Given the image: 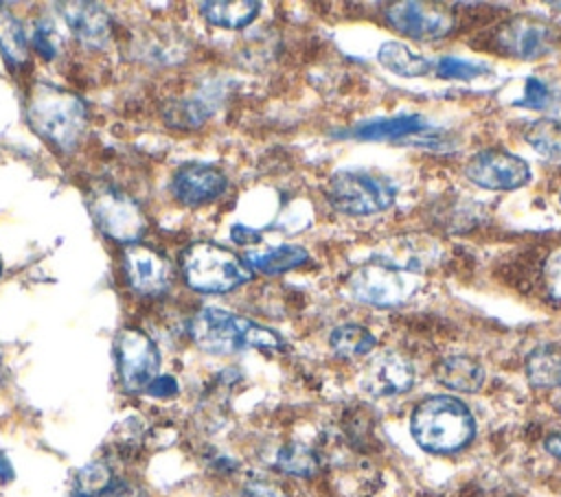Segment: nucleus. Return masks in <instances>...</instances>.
<instances>
[{
  "mask_svg": "<svg viewBox=\"0 0 561 497\" xmlns=\"http://www.w3.org/2000/svg\"><path fill=\"white\" fill-rule=\"evenodd\" d=\"M188 333L195 346L210 355H234L250 348H285L283 337L272 328L219 307L199 309L188 322Z\"/></svg>",
  "mask_w": 561,
  "mask_h": 497,
  "instance_id": "nucleus-1",
  "label": "nucleus"
},
{
  "mask_svg": "<svg viewBox=\"0 0 561 497\" xmlns=\"http://www.w3.org/2000/svg\"><path fill=\"white\" fill-rule=\"evenodd\" d=\"M26 116L31 127L61 153H72L88 129L85 103L77 94L50 83L33 88Z\"/></svg>",
  "mask_w": 561,
  "mask_h": 497,
  "instance_id": "nucleus-2",
  "label": "nucleus"
},
{
  "mask_svg": "<svg viewBox=\"0 0 561 497\" xmlns=\"http://www.w3.org/2000/svg\"><path fill=\"white\" fill-rule=\"evenodd\" d=\"M410 431L421 449L430 453H454L471 442L476 420L460 398L436 394L414 407Z\"/></svg>",
  "mask_w": 561,
  "mask_h": 497,
  "instance_id": "nucleus-3",
  "label": "nucleus"
},
{
  "mask_svg": "<svg viewBox=\"0 0 561 497\" xmlns=\"http://www.w3.org/2000/svg\"><path fill=\"white\" fill-rule=\"evenodd\" d=\"M180 265L186 285L199 293H228L252 278L243 258L210 241L188 245Z\"/></svg>",
  "mask_w": 561,
  "mask_h": 497,
  "instance_id": "nucleus-4",
  "label": "nucleus"
},
{
  "mask_svg": "<svg viewBox=\"0 0 561 497\" xmlns=\"http://www.w3.org/2000/svg\"><path fill=\"white\" fill-rule=\"evenodd\" d=\"M419 287L421 274L416 269L386 258H373L359 265L346 280L348 296L373 307H399L408 302Z\"/></svg>",
  "mask_w": 561,
  "mask_h": 497,
  "instance_id": "nucleus-5",
  "label": "nucleus"
},
{
  "mask_svg": "<svg viewBox=\"0 0 561 497\" xmlns=\"http://www.w3.org/2000/svg\"><path fill=\"white\" fill-rule=\"evenodd\" d=\"M329 204L353 217L377 215L394 204L397 186L383 175H375L368 171H337L324 188Z\"/></svg>",
  "mask_w": 561,
  "mask_h": 497,
  "instance_id": "nucleus-6",
  "label": "nucleus"
},
{
  "mask_svg": "<svg viewBox=\"0 0 561 497\" xmlns=\"http://www.w3.org/2000/svg\"><path fill=\"white\" fill-rule=\"evenodd\" d=\"M88 208L99 230L116 243L134 245L147 230V217L138 201L112 184L94 186Z\"/></svg>",
  "mask_w": 561,
  "mask_h": 497,
  "instance_id": "nucleus-7",
  "label": "nucleus"
},
{
  "mask_svg": "<svg viewBox=\"0 0 561 497\" xmlns=\"http://www.w3.org/2000/svg\"><path fill=\"white\" fill-rule=\"evenodd\" d=\"M116 368L121 385L127 392H142L158 377L160 350L140 328L127 326L116 335Z\"/></svg>",
  "mask_w": 561,
  "mask_h": 497,
  "instance_id": "nucleus-8",
  "label": "nucleus"
},
{
  "mask_svg": "<svg viewBox=\"0 0 561 497\" xmlns=\"http://www.w3.org/2000/svg\"><path fill=\"white\" fill-rule=\"evenodd\" d=\"M465 177L484 190H515L526 186L533 173L524 158L506 149H482L467 160Z\"/></svg>",
  "mask_w": 561,
  "mask_h": 497,
  "instance_id": "nucleus-9",
  "label": "nucleus"
},
{
  "mask_svg": "<svg viewBox=\"0 0 561 497\" xmlns=\"http://www.w3.org/2000/svg\"><path fill=\"white\" fill-rule=\"evenodd\" d=\"M123 278L127 287L140 298L162 296L171 285V263L164 254L149 245L134 243L123 252L121 258Z\"/></svg>",
  "mask_w": 561,
  "mask_h": 497,
  "instance_id": "nucleus-10",
  "label": "nucleus"
},
{
  "mask_svg": "<svg viewBox=\"0 0 561 497\" xmlns=\"http://www.w3.org/2000/svg\"><path fill=\"white\" fill-rule=\"evenodd\" d=\"M386 22L412 39H436L454 28V15L434 2H392L386 7Z\"/></svg>",
  "mask_w": 561,
  "mask_h": 497,
  "instance_id": "nucleus-11",
  "label": "nucleus"
},
{
  "mask_svg": "<svg viewBox=\"0 0 561 497\" xmlns=\"http://www.w3.org/2000/svg\"><path fill=\"white\" fill-rule=\"evenodd\" d=\"M495 44L508 57L539 59L554 48V31L539 18L515 15L500 26Z\"/></svg>",
  "mask_w": 561,
  "mask_h": 497,
  "instance_id": "nucleus-12",
  "label": "nucleus"
},
{
  "mask_svg": "<svg viewBox=\"0 0 561 497\" xmlns=\"http://www.w3.org/2000/svg\"><path fill=\"white\" fill-rule=\"evenodd\" d=\"M228 186L226 175L208 164L180 166L171 177L173 197L188 208L215 201Z\"/></svg>",
  "mask_w": 561,
  "mask_h": 497,
  "instance_id": "nucleus-13",
  "label": "nucleus"
},
{
  "mask_svg": "<svg viewBox=\"0 0 561 497\" xmlns=\"http://www.w3.org/2000/svg\"><path fill=\"white\" fill-rule=\"evenodd\" d=\"M416 381L410 359L399 352H381L373 357L364 370L362 383L373 396H394L408 392Z\"/></svg>",
  "mask_w": 561,
  "mask_h": 497,
  "instance_id": "nucleus-14",
  "label": "nucleus"
},
{
  "mask_svg": "<svg viewBox=\"0 0 561 497\" xmlns=\"http://www.w3.org/2000/svg\"><path fill=\"white\" fill-rule=\"evenodd\" d=\"M59 13L72 35L90 48H103L110 42L112 20L110 13L96 2H66Z\"/></svg>",
  "mask_w": 561,
  "mask_h": 497,
  "instance_id": "nucleus-15",
  "label": "nucleus"
},
{
  "mask_svg": "<svg viewBox=\"0 0 561 497\" xmlns=\"http://www.w3.org/2000/svg\"><path fill=\"white\" fill-rule=\"evenodd\" d=\"M436 381L456 392H478L484 383V368L469 355H449L436 363Z\"/></svg>",
  "mask_w": 561,
  "mask_h": 497,
  "instance_id": "nucleus-16",
  "label": "nucleus"
},
{
  "mask_svg": "<svg viewBox=\"0 0 561 497\" xmlns=\"http://www.w3.org/2000/svg\"><path fill=\"white\" fill-rule=\"evenodd\" d=\"M427 127V120L421 114H401L377 120H366L357 125L351 136L357 140H397L410 134H419Z\"/></svg>",
  "mask_w": 561,
  "mask_h": 497,
  "instance_id": "nucleus-17",
  "label": "nucleus"
},
{
  "mask_svg": "<svg viewBox=\"0 0 561 497\" xmlns=\"http://www.w3.org/2000/svg\"><path fill=\"white\" fill-rule=\"evenodd\" d=\"M309 261V252L300 245H276L265 252H248L243 263L250 271H261L267 276H276L289 269H296Z\"/></svg>",
  "mask_w": 561,
  "mask_h": 497,
  "instance_id": "nucleus-18",
  "label": "nucleus"
},
{
  "mask_svg": "<svg viewBox=\"0 0 561 497\" xmlns=\"http://www.w3.org/2000/svg\"><path fill=\"white\" fill-rule=\"evenodd\" d=\"M261 2L256 0H215V2H202L199 13L213 24L221 28H243L259 15Z\"/></svg>",
  "mask_w": 561,
  "mask_h": 497,
  "instance_id": "nucleus-19",
  "label": "nucleus"
},
{
  "mask_svg": "<svg viewBox=\"0 0 561 497\" xmlns=\"http://www.w3.org/2000/svg\"><path fill=\"white\" fill-rule=\"evenodd\" d=\"M526 377L535 388H561V344H541L526 357Z\"/></svg>",
  "mask_w": 561,
  "mask_h": 497,
  "instance_id": "nucleus-20",
  "label": "nucleus"
},
{
  "mask_svg": "<svg viewBox=\"0 0 561 497\" xmlns=\"http://www.w3.org/2000/svg\"><path fill=\"white\" fill-rule=\"evenodd\" d=\"M377 59L386 70L399 77H425L430 70H434V63H430V59H425L421 53L412 50L403 42L381 44V48L377 50Z\"/></svg>",
  "mask_w": 561,
  "mask_h": 497,
  "instance_id": "nucleus-21",
  "label": "nucleus"
},
{
  "mask_svg": "<svg viewBox=\"0 0 561 497\" xmlns=\"http://www.w3.org/2000/svg\"><path fill=\"white\" fill-rule=\"evenodd\" d=\"M0 53L7 59V63L18 70L26 68L31 61L28 42L20 20L2 7H0Z\"/></svg>",
  "mask_w": 561,
  "mask_h": 497,
  "instance_id": "nucleus-22",
  "label": "nucleus"
},
{
  "mask_svg": "<svg viewBox=\"0 0 561 497\" xmlns=\"http://www.w3.org/2000/svg\"><path fill=\"white\" fill-rule=\"evenodd\" d=\"M331 350L342 359H357L377 346V337L362 324H340L329 337Z\"/></svg>",
  "mask_w": 561,
  "mask_h": 497,
  "instance_id": "nucleus-23",
  "label": "nucleus"
},
{
  "mask_svg": "<svg viewBox=\"0 0 561 497\" xmlns=\"http://www.w3.org/2000/svg\"><path fill=\"white\" fill-rule=\"evenodd\" d=\"M112 484H114L112 469L105 462L94 460V462L83 464L75 473L70 495L72 497H105V493L112 488Z\"/></svg>",
  "mask_w": 561,
  "mask_h": 497,
  "instance_id": "nucleus-24",
  "label": "nucleus"
},
{
  "mask_svg": "<svg viewBox=\"0 0 561 497\" xmlns=\"http://www.w3.org/2000/svg\"><path fill=\"white\" fill-rule=\"evenodd\" d=\"M524 140L546 160L561 162V123L554 118H539L524 129Z\"/></svg>",
  "mask_w": 561,
  "mask_h": 497,
  "instance_id": "nucleus-25",
  "label": "nucleus"
},
{
  "mask_svg": "<svg viewBox=\"0 0 561 497\" xmlns=\"http://www.w3.org/2000/svg\"><path fill=\"white\" fill-rule=\"evenodd\" d=\"M276 466L283 473L296 475V477H311L320 469V460L316 451L302 442H287L276 453Z\"/></svg>",
  "mask_w": 561,
  "mask_h": 497,
  "instance_id": "nucleus-26",
  "label": "nucleus"
},
{
  "mask_svg": "<svg viewBox=\"0 0 561 497\" xmlns=\"http://www.w3.org/2000/svg\"><path fill=\"white\" fill-rule=\"evenodd\" d=\"M489 68L482 66V63H476V61H467V59H460V57H440L436 63H434V72L436 77L440 79H458V81H471L480 74H484Z\"/></svg>",
  "mask_w": 561,
  "mask_h": 497,
  "instance_id": "nucleus-27",
  "label": "nucleus"
},
{
  "mask_svg": "<svg viewBox=\"0 0 561 497\" xmlns=\"http://www.w3.org/2000/svg\"><path fill=\"white\" fill-rule=\"evenodd\" d=\"M59 46H61V37L57 33L55 24L50 20L35 22V26H33V48H35V53L42 59L53 61L59 53Z\"/></svg>",
  "mask_w": 561,
  "mask_h": 497,
  "instance_id": "nucleus-28",
  "label": "nucleus"
},
{
  "mask_svg": "<svg viewBox=\"0 0 561 497\" xmlns=\"http://www.w3.org/2000/svg\"><path fill=\"white\" fill-rule=\"evenodd\" d=\"M515 105L526 107V109H546L552 105V90L541 79L528 77L524 81L522 99H517Z\"/></svg>",
  "mask_w": 561,
  "mask_h": 497,
  "instance_id": "nucleus-29",
  "label": "nucleus"
},
{
  "mask_svg": "<svg viewBox=\"0 0 561 497\" xmlns=\"http://www.w3.org/2000/svg\"><path fill=\"white\" fill-rule=\"evenodd\" d=\"M543 287L552 300L561 302V247L550 252L543 263Z\"/></svg>",
  "mask_w": 561,
  "mask_h": 497,
  "instance_id": "nucleus-30",
  "label": "nucleus"
},
{
  "mask_svg": "<svg viewBox=\"0 0 561 497\" xmlns=\"http://www.w3.org/2000/svg\"><path fill=\"white\" fill-rule=\"evenodd\" d=\"M178 390H180V385H178L175 377H171V374H158V377L147 385L145 392H147L149 396H153V398H171V396L178 394Z\"/></svg>",
  "mask_w": 561,
  "mask_h": 497,
  "instance_id": "nucleus-31",
  "label": "nucleus"
},
{
  "mask_svg": "<svg viewBox=\"0 0 561 497\" xmlns=\"http://www.w3.org/2000/svg\"><path fill=\"white\" fill-rule=\"evenodd\" d=\"M243 497H283L280 488L276 484L263 482V479H252L243 486Z\"/></svg>",
  "mask_w": 561,
  "mask_h": 497,
  "instance_id": "nucleus-32",
  "label": "nucleus"
},
{
  "mask_svg": "<svg viewBox=\"0 0 561 497\" xmlns=\"http://www.w3.org/2000/svg\"><path fill=\"white\" fill-rule=\"evenodd\" d=\"M230 234H232V241L239 243V245H250V243H259V241H261V234H259V232H254L252 228L241 226V223L232 226Z\"/></svg>",
  "mask_w": 561,
  "mask_h": 497,
  "instance_id": "nucleus-33",
  "label": "nucleus"
},
{
  "mask_svg": "<svg viewBox=\"0 0 561 497\" xmlns=\"http://www.w3.org/2000/svg\"><path fill=\"white\" fill-rule=\"evenodd\" d=\"M105 497H140V490L131 484H125V482H116L112 484V488L105 493Z\"/></svg>",
  "mask_w": 561,
  "mask_h": 497,
  "instance_id": "nucleus-34",
  "label": "nucleus"
},
{
  "mask_svg": "<svg viewBox=\"0 0 561 497\" xmlns=\"http://www.w3.org/2000/svg\"><path fill=\"white\" fill-rule=\"evenodd\" d=\"M543 447H546V451H548L552 458L561 460V434H550V436L543 440Z\"/></svg>",
  "mask_w": 561,
  "mask_h": 497,
  "instance_id": "nucleus-35",
  "label": "nucleus"
},
{
  "mask_svg": "<svg viewBox=\"0 0 561 497\" xmlns=\"http://www.w3.org/2000/svg\"><path fill=\"white\" fill-rule=\"evenodd\" d=\"M13 475H15L13 464H11V462H9V458L0 451V482H11V479H13Z\"/></svg>",
  "mask_w": 561,
  "mask_h": 497,
  "instance_id": "nucleus-36",
  "label": "nucleus"
},
{
  "mask_svg": "<svg viewBox=\"0 0 561 497\" xmlns=\"http://www.w3.org/2000/svg\"><path fill=\"white\" fill-rule=\"evenodd\" d=\"M2 269H4V267H2V261H0V276H2Z\"/></svg>",
  "mask_w": 561,
  "mask_h": 497,
  "instance_id": "nucleus-37",
  "label": "nucleus"
},
{
  "mask_svg": "<svg viewBox=\"0 0 561 497\" xmlns=\"http://www.w3.org/2000/svg\"><path fill=\"white\" fill-rule=\"evenodd\" d=\"M559 201H561V193H559Z\"/></svg>",
  "mask_w": 561,
  "mask_h": 497,
  "instance_id": "nucleus-38",
  "label": "nucleus"
}]
</instances>
